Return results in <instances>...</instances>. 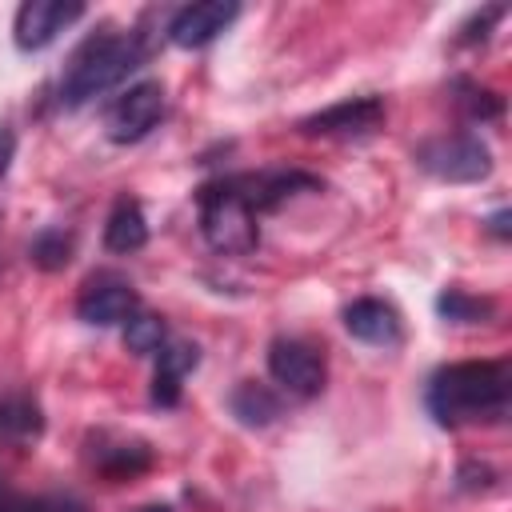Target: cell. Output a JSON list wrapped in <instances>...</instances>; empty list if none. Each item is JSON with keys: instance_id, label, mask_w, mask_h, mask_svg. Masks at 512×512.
<instances>
[{"instance_id": "obj_1", "label": "cell", "mask_w": 512, "mask_h": 512, "mask_svg": "<svg viewBox=\"0 0 512 512\" xmlns=\"http://www.w3.org/2000/svg\"><path fill=\"white\" fill-rule=\"evenodd\" d=\"M508 396H512V380L508 368L496 360L448 364L428 380V412L448 428L504 416Z\"/></svg>"}, {"instance_id": "obj_2", "label": "cell", "mask_w": 512, "mask_h": 512, "mask_svg": "<svg viewBox=\"0 0 512 512\" xmlns=\"http://www.w3.org/2000/svg\"><path fill=\"white\" fill-rule=\"evenodd\" d=\"M144 60V44L140 36L132 32H104V36H92L68 64L64 72V84H60V100L68 108H80L88 104L92 96L116 88L128 72H136Z\"/></svg>"}, {"instance_id": "obj_3", "label": "cell", "mask_w": 512, "mask_h": 512, "mask_svg": "<svg viewBox=\"0 0 512 512\" xmlns=\"http://www.w3.org/2000/svg\"><path fill=\"white\" fill-rule=\"evenodd\" d=\"M200 228H204V240L228 256H244L260 240L256 208L248 204V196L240 192L236 180L212 184L200 192Z\"/></svg>"}, {"instance_id": "obj_4", "label": "cell", "mask_w": 512, "mask_h": 512, "mask_svg": "<svg viewBox=\"0 0 512 512\" xmlns=\"http://www.w3.org/2000/svg\"><path fill=\"white\" fill-rule=\"evenodd\" d=\"M416 164L452 184H472L492 172V156L476 136H436L416 148Z\"/></svg>"}, {"instance_id": "obj_5", "label": "cell", "mask_w": 512, "mask_h": 512, "mask_svg": "<svg viewBox=\"0 0 512 512\" xmlns=\"http://www.w3.org/2000/svg\"><path fill=\"white\" fill-rule=\"evenodd\" d=\"M164 116V88L160 80H140L132 84L124 96H116V104L104 116L108 140L116 144H136L140 136H148Z\"/></svg>"}, {"instance_id": "obj_6", "label": "cell", "mask_w": 512, "mask_h": 512, "mask_svg": "<svg viewBox=\"0 0 512 512\" xmlns=\"http://www.w3.org/2000/svg\"><path fill=\"white\" fill-rule=\"evenodd\" d=\"M268 372L296 396H316L324 388V356L304 340H276L268 348Z\"/></svg>"}, {"instance_id": "obj_7", "label": "cell", "mask_w": 512, "mask_h": 512, "mask_svg": "<svg viewBox=\"0 0 512 512\" xmlns=\"http://www.w3.org/2000/svg\"><path fill=\"white\" fill-rule=\"evenodd\" d=\"M80 16H84V4H76V0H24L16 8V44L24 52H36V48L52 44Z\"/></svg>"}, {"instance_id": "obj_8", "label": "cell", "mask_w": 512, "mask_h": 512, "mask_svg": "<svg viewBox=\"0 0 512 512\" xmlns=\"http://www.w3.org/2000/svg\"><path fill=\"white\" fill-rule=\"evenodd\" d=\"M384 120V104L376 96H356V100H340L324 112H312L300 120L304 136H368L376 132Z\"/></svg>"}, {"instance_id": "obj_9", "label": "cell", "mask_w": 512, "mask_h": 512, "mask_svg": "<svg viewBox=\"0 0 512 512\" xmlns=\"http://www.w3.org/2000/svg\"><path fill=\"white\" fill-rule=\"evenodd\" d=\"M236 16H240V4H236V0H200V4H188V8H180V12L172 16L168 36H172V44H180V48H204V44H212Z\"/></svg>"}, {"instance_id": "obj_10", "label": "cell", "mask_w": 512, "mask_h": 512, "mask_svg": "<svg viewBox=\"0 0 512 512\" xmlns=\"http://www.w3.org/2000/svg\"><path fill=\"white\" fill-rule=\"evenodd\" d=\"M136 292L120 280H100V284H88V292L80 296L76 304V316L84 324H96V328H108V324H128V316H136Z\"/></svg>"}, {"instance_id": "obj_11", "label": "cell", "mask_w": 512, "mask_h": 512, "mask_svg": "<svg viewBox=\"0 0 512 512\" xmlns=\"http://www.w3.org/2000/svg\"><path fill=\"white\" fill-rule=\"evenodd\" d=\"M344 328H348L356 340L376 344V348H388V344L400 340V316H396V308L384 304V300H372V296L352 300V304L344 308Z\"/></svg>"}, {"instance_id": "obj_12", "label": "cell", "mask_w": 512, "mask_h": 512, "mask_svg": "<svg viewBox=\"0 0 512 512\" xmlns=\"http://www.w3.org/2000/svg\"><path fill=\"white\" fill-rule=\"evenodd\" d=\"M200 364L196 344H168L160 348V364H156V380H152V400L156 404H176L180 400V380Z\"/></svg>"}, {"instance_id": "obj_13", "label": "cell", "mask_w": 512, "mask_h": 512, "mask_svg": "<svg viewBox=\"0 0 512 512\" xmlns=\"http://www.w3.org/2000/svg\"><path fill=\"white\" fill-rule=\"evenodd\" d=\"M228 408H232V416H236L240 424H248V428H264V424H272V420L280 416L276 392H268V388L256 384V380H244V384L228 396Z\"/></svg>"}, {"instance_id": "obj_14", "label": "cell", "mask_w": 512, "mask_h": 512, "mask_svg": "<svg viewBox=\"0 0 512 512\" xmlns=\"http://www.w3.org/2000/svg\"><path fill=\"white\" fill-rule=\"evenodd\" d=\"M104 244L112 252H136V248L148 244V220H144L140 204H132V200L116 204V212L104 224Z\"/></svg>"}, {"instance_id": "obj_15", "label": "cell", "mask_w": 512, "mask_h": 512, "mask_svg": "<svg viewBox=\"0 0 512 512\" xmlns=\"http://www.w3.org/2000/svg\"><path fill=\"white\" fill-rule=\"evenodd\" d=\"M92 460H96V468H100L104 476L124 480V476H132V472H144V468L152 464V452H148V444H140V440H116V444L92 448Z\"/></svg>"}, {"instance_id": "obj_16", "label": "cell", "mask_w": 512, "mask_h": 512, "mask_svg": "<svg viewBox=\"0 0 512 512\" xmlns=\"http://www.w3.org/2000/svg\"><path fill=\"white\" fill-rule=\"evenodd\" d=\"M44 428L40 408L28 396H8L0 400V436L4 440H36Z\"/></svg>"}, {"instance_id": "obj_17", "label": "cell", "mask_w": 512, "mask_h": 512, "mask_svg": "<svg viewBox=\"0 0 512 512\" xmlns=\"http://www.w3.org/2000/svg\"><path fill=\"white\" fill-rule=\"evenodd\" d=\"M124 344H128V352H136V356L160 352V348H164V320H160V316H148V312L128 316V324H124Z\"/></svg>"}, {"instance_id": "obj_18", "label": "cell", "mask_w": 512, "mask_h": 512, "mask_svg": "<svg viewBox=\"0 0 512 512\" xmlns=\"http://www.w3.org/2000/svg\"><path fill=\"white\" fill-rule=\"evenodd\" d=\"M28 252H32V264L56 272V268H64V264L72 260V236L60 232V228H48V232H40V236L32 240Z\"/></svg>"}, {"instance_id": "obj_19", "label": "cell", "mask_w": 512, "mask_h": 512, "mask_svg": "<svg viewBox=\"0 0 512 512\" xmlns=\"http://www.w3.org/2000/svg\"><path fill=\"white\" fill-rule=\"evenodd\" d=\"M436 308H440V316H448V320H456V324H476V320H484L488 312H492V304L488 300H476V296H468V292H444L440 300H436Z\"/></svg>"}, {"instance_id": "obj_20", "label": "cell", "mask_w": 512, "mask_h": 512, "mask_svg": "<svg viewBox=\"0 0 512 512\" xmlns=\"http://www.w3.org/2000/svg\"><path fill=\"white\" fill-rule=\"evenodd\" d=\"M0 512H84V508L76 500H68V496H36V500H28V496H12V492L0 488Z\"/></svg>"}, {"instance_id": "obj_21", "label": "cell", "mask_w": 512, "mask_h": 512, "mask_svg": "<svg viewBox=\"0 0 512 512\" xmlns=\"http://www.w3.org/2000/svg\"><path fill=\"white\" fill-rule=\"evenodd\" d=\"M12 156H16V136H12V128H0V176L8 172Z\"/></svg>"}, {"instance_id": "obj_22", "label": "cell", "mask_w": 512, "mask_h": 512, "mask_svg": "<svg viewBox=\"0 0 512 512\" xmlns=\"http://www.w3.org/2000/svg\"><path fill=\"white\" fill-rule=\"evenodd\" d=\"M488 224H492V232H496V236H508V212H496Z\"/></svg>"}, {"instance_id": "obj_23", "label": "cell", "mask_w": 512, "mask_h": 512, "mask_svg": "<svg viewBox=\"0 0 512 512\" xmlns=\"http://www.w3.org/2000/svg\"><path fill=\"white\" fill-rule=\"evenodd\" d=\"M140 512H172V508H164V504H152V508H140Z\"/></svg>"}]
</instances>
